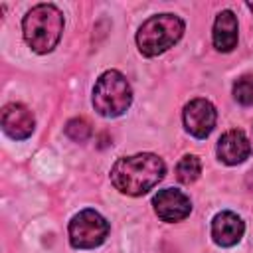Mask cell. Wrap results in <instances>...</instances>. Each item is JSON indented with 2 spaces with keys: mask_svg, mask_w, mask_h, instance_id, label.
Here are the masks:
<instances>
[{
  "mask_svg": "<svg viewBox=\"0 0 253 253\" xmlns=\"http://www.w3.org/2000/svg\"><path fill=\"white\" fill-rule=\"evenodd\" d=\"M213 45L219 51H231L237 45V18L231 10H221L213 22Z\"/></svg>",
  "mask_w": 253,
  "mask_h": 253,
  "instance_id": "cell-11",
  "label": "cell"
},
{
  "mask_svg": "<svg viewBox=\"0 0 253 253\" xmlns=\"http://www.w3.org/2000/svg\"><path fill=\"white\" fill-rule=\"evenodd\" d=\"M65 134H67L71 140H75V142H85V140L91 136V125H89L85 119H81V117L71 119V121L65 125Z\"/></svg>",
  "mask_w": 253,
  "mask_h": 253,
  "instance_id": "cell-13",
  "label": "cell"
},
{
  "mask_svg": "<svg viewBox=\"0 0 253 253\" xmlns=\"http://www.w3.org/2000/svg\"><path fill=\"white\" fill-rule=\"evenodd\" d=\"M215 107L208 99H194L184 107V126L196 138H206L215 126Z\"/></svg>",
  "mask_w": 253,
  "mask_h": 253,
  "instance_id": "cell-6",
  "label": "cell"
},
{
  "mask_svg": "<svg viewBox=\"0 0 253 253\" xmlns=\"http://www.w3.org/2000/svg\"><path fill=\"white\" fill-rule=\"evenodd\" d=\"M233 97L237 103H241L243 107L253 105V79L251 77H241L235 81L233 85Z\"/></svg>",
  "mask_w": 253,
  "mask_h": 253,
  "instance_id": "cell-14",
  "label": "cell"
},
{
  "mask_svg": "<svg viewBox=\"0 0 253 253\" xmlns=\"http://www.w3.org/2000/svg\"><path fill=\"white\" fill-rule=\"evenodd\" d=\"M109 235V221L95 210H83L69 221V241L75 249L99 247Z\"/></svg>",
  "mask_w": 253,
  "mask_h": 253,
  "instance_id": "cell-5",
  "label": "cell"
},
{
  "mask_svg": "<svg viewBox=\"0 0 253 253\" xmlns=\"http://www.w3.org/2000/svg\"><path fill=\"white\" fill-rule=\"evenodd\" d=\"M166 174V166L160 156L142 152L134 156L119 158L111 168L113 186L126 196H142L152 190Z\"/></svg>",
  "mask_w": 253,
  "mask_h": 253,
  "instance_id": "cell-1",
  "label": "cell"
},
{
  "mask_svg": "<svg viewBox=\"0 0 253 253\" xmlns=\"http://www.w3.org/2000/svg\"><path fill=\"white\" fill-rule=\"evenodd\" d=\"M36 119L22 103H10L2 109V128L14 140H24L34 132Z\"/></svg>",
  "mask_w": 253,
  "mask_h": 253,
  "instance_id": "cell-8",
  "label": "cell"
},
{
  "mask_svg": "<svg viewBox=\"0 0 253 253\" xmlns=\"http://www.w3.org/2000/svg\"><path fill=\"white\" fill-rule=\"evenodd\" d=\"M132 103V89L126 77L117 71H105L93 87V107L103 117H119Z\"/></svg>",
  "mask_w": 253,
  "mask_h": 253,
  "instance_id": "cell-4",
  "label": "cell"
},
{
  "mask_svg": "<svg viewBox=\"0 0 253 253\" xmlns=\"http://www.w3.org/2000/svg\"><path fill=\"white\" fill-rule=\"evenodd\" d=\"M184 34V22L176 14H156L142 22L136 32V45L142 55L154 57L170 49Z\"/></svg>",
  "mask_w": 253,
  "mask_h": 253,
  "instance_id": "cell-3",
  "label": "cell"
},
{
  "mask_svg": "<svg viewBox=\"0 0 253 253\" xmlns=\"http://www.w3.org/2000/svg\"><path fill=\"white\" fill-rule=\"evenodd\" d=\"M152 206L156 215L162 221H180L190 215L192 211V202L190 198L174 188H164L152 198Z\"/></svg>",
  "mask_w": 253,
  "mask_h": 253,
  "instance_id": "cell-7",
  "label": "cell"
},
{
  "mask_svg": "<svg viewBox=\"0 0 253 253\" xmlns=\"http://www.w3.org/2000/svg\"><path fill=\"white\" fill-rule=\"evenodd\" d=\"M251 154V144L249 138L245 136L243 130L239 128H231L225 134H221V138L217 140V158L223 164H241L245 158H249Z\"/></svg>",
  "mask_w": 253,
  "mask_h": 253,
  "instance_id": "cell-9",
  "label": "cell"
},
{
  "mask_svg": "<svg viewBox=\"0 0 253 253\" xmlns=\"http://www.w3.org/2000/svg\"><path fill=\"white\" fill-rule=\"evenodd\" d=\"M26 43L36 53L51 51L63 34V14L53 4H38L22 20Z\"/></svg>",
  "mask_w": 253,
  "mask_h": 253,
  "instance_id": "cell-2",
  "label": "cell"
},
{
  "mask_svg": "<svg viewBox=\"0 0 253 253\" xmlns=\"http://www.w3.org/2000/svg\"><path fill=\"white\" fill-rule=\"evenodd\" d=\"M245 223L233 211H219L211 219V237L221 247H231L243 237Z\"/></svg>",
  "mask_w": 253,
  "mask_h": 253,
  "instance_id": "cell-10",
  "label": "cell"
},
{
  "mask_svg": "<svg viewBox=\"0 0 253 253\" xmlns=\"http://www.w3.org/2000/svg\"><path fill=\"white\" fill-rule=\"evenodd\" d=\"M202 174V162L198 156L194 154H186L180 158L178 166H176V178L182 184H192L198 180V176Z\"/></svg>",
  "mask_w": 253,
  "mask_h": 253,
  "instance_id": "cell-12",
  "label": "cell"
},
{
  "mask_svg": "<svg viewBox=\"0 0 253 253\" xmlns=\"http://www.w3.org/2000/svg\"><path fill=\"white\" fill-rule=\"evenodd\" d=\"M247 8H249V10L253 12V2H249V4H247Z\"/></svg>",
  "mask_w": 253,
  "mask_h": 253,
  "instance_id": "cell-15",
  "label": "cell"
}]
</instances>
